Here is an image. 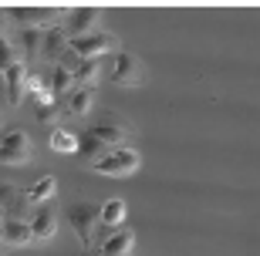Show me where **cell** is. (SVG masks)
Returning <instances> with one entry per match:
<instances>
[{"instance_id": "obj_1", "label": "cell", "mask_w": 260, "mask_h": 256, "mask_svg": "<svg viewBox=\"0 0 260 256\" xmlns=\"http://www.w3.org/2000/svg\"><path fill=\"white\" fill-rule=\"evenodd\" d=\"M88 135L98 138V142H105L108 149H125V145L132 142L135 128L115 112H98V118L88 125Z\"/></svg>"}, {"instance_id": "obj_2", "label": "cell", "mask_w": 260, "mask_h": 256, "mask_svg": "<svg viewBox=\"0 0 260 256\" xmlns=\"http://www.w3.org/2000/svg\"><path fill=\"white\" fill-rule=\"evenodd\" d=\"M68 223L75 229V236L81 239V246L95 249L98 229H102V209L91 206V202H75V206L68 209Z\"/></svg>"}, {"instance_id": "obj_3", "label": "cell", "mask_w": 260, "mask_h": 256, "mask_svg": "<svg viewBox=\"0 0 260 256\" xmlns=\"http://www.w3.org/2000/svg\"><path fill=\"white\" fill-rule=\"evenodd\" d=\"M30 155H34V145H30V135L24 128H10L0 142V165H10V169H20L27 165Z\"/></svg>"}, {"instance_id": "obj_4", "label": "cell", "mask_w": 260, "mask_h": 256, "mask_svg": "<svg viewBox=\"0 0 260 256\" xmlns=\"http://www.w3.org/2000/svg\"><path fill=\"white\" fill-rule=\"evenodd\" d=\"M61 14H64V10L54 7V4H44V7H10L7 10V17L14 20L17 27H41V30L54 27L61 20Z\"/></svg>"}, {"instance_id": "obj_5", "label": "cell", "mask_w": 260, "mask_h": 256, "mask_svg": "<svg viewBox=\"0 0 260 256\" xmlns=\"http://www.w3.org/2000/svg\"><path fill=\"white\" fill-rule=\"evenodd\" d=\"M139 152H135L132 145H125V149H112V155L108 159H102L95 165L98 175H108V179H122V175H132V172H139Z\"/></svg>"}, {"instance_id": "obj_6", "label": "cell", "mask_w": 260, "mask_h": 256, "mask_svg": "<svg viewBox=\"0 0 260 256\" xmlns=\"http://www.w3.org/2000/svg\"><path fill=\"white\" fill-rule=\"evenodd\" d=\"M108 78H112V85H118V88H135V85L145 81V67H142V61H139L132 51H118L115 67H112Z\"/></svg>"}, {"instance_id": "obj_7", "label": "cell", "mask_w": 260, "mask_h": 256, "mask_svg": "<svg viewBox=\"0 0 260 256\" xmlns=\"http://www.w3.org/2000/svg\"><path fill=\"white\" fill-rule=\"evenodd\" d=\"M98 24H102V7H95V4H88V7H75L64 17V30H68V38H71V41L95 34Z\"/></svg>"}, {"instance_id": "obj_8", "label": "cell", "mask_w": 260, "mask_h": 256, "mask_svg": "<svg viewBox=\"0 0 260 256\" xmlns=\"http://www.w3.org/2000/svg\"><path fill=\"white\" fill-rule=\"evenodd\" d=\"M71 48L85 57V61H88V57H98V61H102L108 51L118 48V38H115V34H108V30H95V34H88V38H75V41H71Z\"/></svg>"}, {"instance_id": "obj_9", "label": "cell", "mask_w": 260, "mask_h": 256, "mask_svg": "<svg viewBox=\"0 0 260 256\" xmlns=\"http://www.w3.org/2000/svg\"><path fill=\"white\" fill-rule=\"evenodd\" d=\"M0 209L7 212V219H30V212H34L27 192L10 182H0Z\"/></svg>"}, {"instance_id": "obj_10", "label": "cell", "mask_w": 260, "mask_h": 256, "mask_svg": "<svg viewBox=\"0 0 260 256\" xmlns=\"http://www.w3.org/2000/svg\"><path fill=\"white\" fill-rule=\"evenodd\" d=\"M98 253L102 256H132L135 253V233L128 226L112 229L105 239H98Z\"/></svg>"}, {"instance_id": "obj_11", "label": "cell", "mask_w": 260, "mask_h": 256, "mask_svg": "<svg viewBox=\"0 0 260 256\" xmlns=\"http://www.w3.org/2000/svg\"><path fill=\"white\" fill-rule=\"evenodd\" d=\"M30 233H34V239H51L54 233H58V206L54 202H44V206H34V212H30Z\"/></svg>"}, {"instance_id": "obj_12", "label": "cell", "mask_w": 260, "mask_h": 256, "mask_svg": "<svg viewBox=\"0 0 260 256\" xmlns=\"http://www.w3.org/2000/svg\"><path fill=\"white\" fill-rule=\"evenodd\" d=\"M17 51H20L24 64L38 61L41 51H44V30L41 27H17Z\"/></svg>"}, {"instance_id": "obj_13", "label": "cell", "mask_w": 260, "mask_h": 256, "mask_svg": "<svg viewBox=\"0 0 260 256\" xmlns=\"http://www.w3.org/2000/svg\"><path fill=\"white\" fill-rule=\"evenodd\" d=\"M68 48H71V38H68V30H64V27H58V24H54V27L44 30V51H41V57H44V61L58 64L61 54H64Z\"/></svg>"}, {"instance_id": "obj_14", "label": "cell", "mask_w": 260, "mask_h": 256, "mask_svg": "<svg viewBox=\"0 0 260 256\" xmlns=\"http://www.w3.org/2000/svg\"><path fill=\"white\" fill-rule=\"evenodd\" d=\"M27 71L30 67L24 64V61H17V64L4 75V81H7V101L14 104V108H17V104L24 101V95H27Z\"/></svg>"}, {"instance_id": "obj_15", "label": "cell", "mask_w": 260, "mask_h": 256, "mask_svg": "<svg viewBox=\"0 0 260 256\" xmlns=\"http://www.w3.org/2000/svg\"><path fill=\"white\" fill-rule=\"evenodd\" d=\"M0 243L4 246H27V243H34V233H30V223L27 219H7L4 223V229H0Z\"/></svg>"}, {"instance_id": "obj_16", "label": "cell", "mask_w": 260, "mask_h": 256, "mask_svg": "<svg viewBox=\"0 0 260 256\" xmlns=\"http://www.w3.org/2000/svg\"><path fill=\"white\" fill-rule=\"evenodd\" d=\"M95 104V88H75L71 95L61 101V112L64 115H75V118H85Z\"/></svg>"}, {"instance_id": "obj_17", "label": "cell", "mask_w": 260, "mask_h": 256, "mask_svg": "<svg viewBox=\"0 0 260 256\" xmlns=\"http://www.w3.org/2000/svg\"><path fill=\"white\" fill-rule=\"evenodd\" d=\"M112 155V149H108L105 142H98V138H91L88 132H81V145H78V159L85 162L88 169H95L102 159H108Z\"/></svg>"}, {"instance_id": "obj_18", "label": "cell", "mask_w": 260, "mask_h": 256, "mask_svg": "<svg viewBox=\"0 0 260 256\" xmlns=\"http://www.w3.org/2000/svg\"><path fill=\"white\" fill-rule=\"evenodd\" d=\"M98 78H102V61H98V57H88V61L78 64V71L71 75V81H75V88H95Z\"/></svg>"}, {"instance_id": "obj_19", "label": "cell", "mask_w": 260, "mask_h": 256, "mask_svg": "<svg viewBox=\"0 0 260 256\" xmlns=\"http://www.w3.org/2000/svg\"><path fill=\"white\" fill-rule=\"evenodd\" d=\"M54 192H58V179L54 175H44V179H38L27 189V199H30V206H44V202L54 199Z\"/></svg>"}, {"instance_id": "obj_20", "label": "cell", "mask_w": 260, "mask_h": 256, "mask_svg": "<svg viewBox=\"0 0 260 256\" xmlns=\"http://www.w3.org/2000/svg\"><path fill=\"white\" fill-rule=\"evenodd\" d=\"M125 216H128L125 199H108L105 206H102V226H108V229H118L125 223Z\"/></svg>"}, {"instance_id": "obj_21", "label": "cell", "mask_w": 260, "mask_h": 256, "mask_svg": "<svg viewBox=\"0 0 260 256\" xmlns=\"http://www.w3.org/2000/svg\"><path fill=\"white\" fill-rule=\"evenodd\" d=\"M78 145H81V135L68 132V128H54V132H51V149H54V152L71 155V152H78Z\"/></svg>"}, {"instance_id": "obj_22", "label": "cell", "mask_w": 260, "mask_h": 256, "mask_svg": "<svg viewBox=\"0 0 260 256\" xmlns=\"http://www.w3.org/2000/svg\"><path fill=\"white\" fill-rule=\"evenodd\" d=\"M17 61H20L17 44H14V41H7V38H0V75H7Z\"/></svg>"}, {"instance_id": "obj_23", "label": "cell", "mask_w": 260, "mask_h": 256, "mask_svg": "<svg viewBox=\"0 0 260 256\" xmlns=\"http://www.w3.org/2000/svg\"><path fill=\"white\" fill-rule=\"evenodd\" d=\"M58 115H64L61 112V101H48V104H38V115H34V118H38L41 125H51Z\"/></svg>"}, {"instance_id": "obj_24", "label": "cell", "mask_w": 260, "mask_h": 256, "mask_svg": "<svg viewBox=\"0 0 260 256\" xmlns=\"http://www.w3.org/2000/svg\"><path fill=\"white\" fill-rule=\"evenodd\" d=\"M81 61H85V57L78 54V51H75V48H68V51H64V54H61V61H58V67H64V71H71V75H75V71H78V64H81Z\"/></svg>"}, {"instance_id": "obj_25", "label": "cell", "mask_w": 260, "mask_h": 256, "mask_svg": "<svg viewBox=\"0 0 260 256\" xmlns=\"http://www.w3.org/2000/svg\"><path fill=\"white\" fill-rule=\"evenodd\" d=\"M7 24H10V17H7V10H0V38L7 34Z\"/></svg>"}, {"instance_id": "obj_26", "label": "cell", "mask_w": 260, "mask_h": 256, "mask_svg": "<svg viewBox=\"0 0 260 256\" xmlns=\"http://www.w3.org/2000/svg\"><path fill=\"white\" fill-rule=\"evenodd\" d=\"M4 223H7V212H4V209H0V229H4Z\"/></svg>"}, {"instance_id": "obj_27", "label": "cell", "mask_w": 260, "mask_h": 256, "mask_svg": "<svg viewBox=\"0 0 260 256\" xmlns=\"http://www.w3.org/2000/svg\"><path fill=\"white\" fill-rule=\"evenodd\" d=\"M81 256H102V253H95V249H85V253H81Z\"/></svg>"}, {"instance_id": "obj_28", "label": "cell", "mask_w": 260, "mask_h": 256, "mask_svg": "<svg viewBox=\"0 0 260 256\" xmlns=\"http://www.w3.org/2000/svg\"><path fill=\"white\" fill-rule=\"evenodd\" d=\"M0 256H7V246H4V243H0Z\"/></svg>"}]
</instances>
